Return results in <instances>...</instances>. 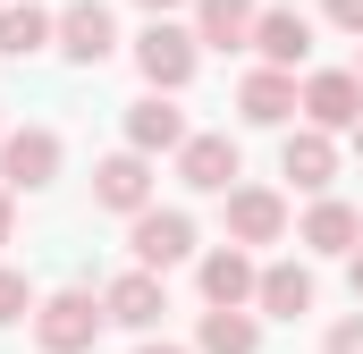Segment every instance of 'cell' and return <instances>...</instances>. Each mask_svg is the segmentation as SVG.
I'll return each instance as SVG.
<instances>
[{"instance_id":"cell-1","label":"cell","mask_w":363,"mask_h":354,"mask_svg":"<svg viewBox=\"0 0 363 354\" xmlns=\"http://www.w3.org/2000/svg\"><path fill=\"white\" fill-rule=\"evenodd\" d=\"M101 329H110V312H101L93 287H51V295L34 304V346L43 354H93Z\"/></svg>"},{"instance_id":"cell-2","label":"cell","mask_w":363,"mask_h":354,"mask_svg":"<svg viewBox=\"0 0 363 354\" xmlns=\"http://www.w3.org/2000/svg\"><path fill=\"white\" fill-rule=\"evenodd\" d=\"M127 51H135V68H144V85H152V93H186V85H194V68H203V42H194V25H178V17H152Z\"/></svg>"},{"instance_id":"cell-3","label":"cell","mask_w":363,"mask_h":354,"mask_svg":"<svg viewBox=\"0 0 363 354\" xmlns=\"http://www.w3.org/2000/svg\"><path fill=\"white\" fill-rule=\"evenodd\" d=\"M68 161V144H60V127H9L0 135V185L9 194H43L51 177Z\"/></svg>"},{"instance_id":"cell-4","label":"cell","mask_w":363,"mask_h":354,"mask_svg":"<svg viewBox=\"0 0 363 354\" xmlns=\"http://www.w3.org/2000/svg\"><path fill=\"white\" fill-rule=\"evenodd\" d=\"M220 219H228V245H287V194L279 185H228L220 194Z\"/></svg>"},{"instance_id":"cell-5","label":"cell","mask_w":363,"mask_h":354,"mask_svg":"<svg viewBox=\"0 0 363 354\" xmlns=\"http://www.w3.org/2000/svg\"><path fill=\"white\" fill-rule=\"evenodd\" d=\"M127 253H135L144 270L194 262V211H161V202H144V211L127 219Z\"/></svg>"},{"instance_id":"cell-6","label":"cell","mask_w":363,"mask_h":354,"mask_svg":"<svg viewBox=\"0 0 363 354\" xmlns=\"http://www.w3.org/2000/svg\"><path fill=\"white\" fill-rule=\"evenodd\" d=\"M279 177H287L296 194H330V185H338V135L313 127V118L287 127V135H279Z\"/></svg>"},{"instance_id":"cell-7","label":"cell","mask_w":363,"mask_h":354,"mask_svg":"<svg viewBox=\"0 0 363 354\" xmlns=\"http://www.w3.org/2000/svg\"><path fill=\"white\" fill-rule=\"evenodd\" d=\"M152 185H161V177H152V152H135V144H127V152L93 161V211H118V219H135V211L152 202Z\"/></svg>"},{"instance_id":"cell-8","label":"cell","mask_w":363,"mask_h":354,"mask_svg":"<svg viewBox=\"0 0 363 354\" xmlns=\"http://www.w3.org/2000/svg\"><path fill=\"white\" fill-rule=\"evenodd\" d=\"M68 68H101L110 51H118V17H110V0H68L60 8V42H51Z\"/></svg>"},{"instance_id":"cell-9","label":"cell","mask_w":363,"mask_h":354,"mask_svg":"<svg viewBox=\"0 0 363 354\" xmlns=\"http://www.w3.org/2000/svg\"><path fill=\"white\" fill-rule=\"evenodd\" d=\"M296 110H304L313 127L347 135V127L363 118V76H355V68H313V76L296 85Z\"/></svg>"},{"instance_id":"cell-10","label":"cell","mask_w":363,"mask_h":354,"mask_svg":"<svg viewBox=\"0 0 363 354\" xmlns=\"http://www.w3.org/2000/svg\"><path fill=\"white\" fill-rule=\"evenodd\" d=\"M101 312L118 321V329H135V338H152L161 329V312H169V287H161V270H118L110 287H101Z\"/></svg>"},{"instance_id":"cell-11","label":"cell","mask_w":363,"mask_h":354,"mask_svg":"<svg viewBox=\"0 0 363 354\" xmlns=\"http://www.w3.org/2000/svg\"><path fill=\"white\" fill-rule=\"evenodd\" d=\"M237 177H245L237 135H186V144H178V185H186V194H228Z\"/></svg>"},{"instance_id":"cell-12","label":"cell","mask_w":363,"mask_h":354,"mask_svg":"<svg viewBox=\"0 0 363 354\" xmlns=\"http://www.w3.org/2000/svg\"><path fill=\"white\" fill-rule=\"evenodd\" d=\"M296 245H304V253L347 262V253L363 245V211H355V202H338V194H313V211L296 219Z\"/></svg>"},{"instance_id":"cell-13","label":"cell","mask_w":363,"mask_h":354,"mask_svg":"<svg viewBox=\"0 0 363 354\" xmlns=\"http://www.w3.org/2000/svg\"><path fill=\"white\" fill-rule=\"evenodd\" d=\"M186 135H194V127H186V110H178V93H135V101H127V144H135V152H152V161H161V152H178Z\"/></svg>"},{"instance_id":"cell-14","label":"cell","mask_w":363,"mask_h":354,"mask_svg":"<svg viewBox=\"0 0 363 354\" xmlns=\"http://www.w3.org/2000/svg\"><path fill=\"white\" fill-rule=\"evenodd\" d=\"M254 278H262L254 245H211V253L194 262V287H203V304H254Z\"/></svg>"},{"instance_id":"cell-15","label":"cell","mask_w":363,"mask_h":354,"mask_svg":"<svg viewBox=\"0 0 363 354\" xmlns=\"http://www.w3.org/2000/svg\"><path fill=\"white\" fill-rule=\"evenodd\" d=\"M313 304H321V287H313L304 262H262V278H254V312L262 321H304Z\"/></svg>"},{"instance_id":"cell-16","label":"cell","mask_w":363,"mask_h":354,"mask_svg":"<svg viewBox=\"0 0 363 354\" xmlns=\"http://www.w3.org/2000/svg\"><path fill=\"white\" fill-rule=\"evenodd\" d=\"M194 354H262V312L254 304H203Z\"/></svg>"},{"instance_id":"cell-17","label":"cell","mask_w":363,"mask_h":354,"mask_svg":"<svg viewBox=\"0 0 363 354\" xmlns=\"http://www.w3.org/2000/svg\"><path fill=\"white\" fill-rule=\"evenodd\" d=\"M237 118H245V127H287V118H296V68H254V76H237Z\"/></svg>"},{"instance_id":"cell-18","label":"cell","mask_w":363,"mask_h":354,"mask_svg":"<svg viewBox=\"0 0 363 354\" xmlns=\"http://www.w3.org/2000/svg\"><path fill=\"white\" fill-rule=\"evenodd\" d=\"M254 51H262V68H304L313 59V17L304 8H262L254 17Z\"/></svg>"},{"instance_id":"cell-19","label":"cell","mask_w":363,"mask_h":354,"mask_svg":"<svg viewBox=\"0 0 363 354\" xmlns=\"http://www.w3.org/2000/svg\"><path fill=\"white\" fill-rule=\"evenodd\" d=\"M60 42V8L43 0H0V59H34Z\"/></svg>"},{"instance_id":"cell-20","label":"cell","mask_w":363,"mask_h":354,"mask_svg":"<svg viewBox=\"0 0 363 354\" xmlns=\"http://www.w3.org/2000/svg\"><path fill=\"white\" fill-rule=\"evenodd\" d=\"M254 17H262L254 0H194L186 25H194L203 51H254Z\"/></svg>"},{"instance_id":"cell-21","label":"cell","mask_w":363,"mask_h":354,"mask_svg":"<svg viewBox=\"0 0 363 354\" xmlns=\"http://www.w3.org/2000/svg\"><path fill=\"white\" fill-rule=\"evenodd\" d=\"M34 304H43V295L26 287V270H9V262H0V329H17V321H34Z\"/></svg>"},{"instance_id":"cell-22","label":"cell","mask_w":363,"mask_h":354,"mask_svg":"<svg viewBox=\"0 0 363 354\" xmlns=\"http://www.w3.org/2000/svg\"><path fill=\"white\" fill-rule=\"evenodd\" d=\"M321 354H363V304L338 321V329H330V338H321Z\"/></svg>"},{"instance_id":"cell-23","label":"cell","mask_w":363,"mask_h":354,"mask_svg":"<svg viewBox=\"0 0 363 354\" xmlns=\"http://www.w3.org/2000/svg\"><path fill=\"white\" fill-rule=\"evenodd\" d=\"M321 17H330L338 34H355V42H363V0H321Z\"/></svg>"},{"instance_id":"cell-24","label":"cell","mask_w":363,"mask_h":354,"mask_svg":"<svg viewBox=\"0 0 363 354\" xmlns=\"http://www.w3.org/2000/svg\"><path fill=\"white\" fill-rule=\"evenodd\" d=\"M0 245H17V194L0 185Z\"/></svg>"},{"instance_id":"cell-25","label":"cell","mask_w":363,"mask_h":354,"mask_svg":"<svg viewBox=\"0 0 363 354\" xmlns=\"http://www.w3.org/2000/svg\"><path fill=\"white\" fill-rule=\"evenodd\" d=\"M347 287H355V304H363V245L347 253Z\"/></svg>"},{"instance_id":"cell-26","label":"cell","mask_w":363,"mask_h":354,"mask_svg":"<svg viewBox=\"0 0 363 354\" xmlns=\"http://www.w3.org/2000/svg\"><path fill=\"white\" fill-rule=\"evenodd\" d=\"M135 354H194V346H169V338H144Z\"/></svg>"},{"instance_id":"cell-27","label":"cell","mask_w":363,"mask_h":354,"mask_svg":"<svg viewBox=\"0 0 363 354\" xmlns=\"http://www.w3.org/2000/svg\"><path fill=\"white\" fill-rule=\"evenodd\" d=\"M135 8H144V17H169V8H186V0H135Z\"/></svg>"},{"instance_id":"cell-28","label":"cell","mask_w":363,"mask_h":354,"mask_svg":"<svg viewBox=\"0 0 363 354\" xmlns=\"http://www.w3.org/2000/svg\"><path fill=\"white\" fill-rule=\"evenodd\" d=\"M347 135H355V161H363V118H355V127H347Z\"/></svg>"},{"instance_id":"cell-29","label":"cell","mask_w":363,"mask_h":354,"mask_svg":"<svg viewBox=\"0 0 363 354\" xmlns=\"http://www.w3.org/2000/svg\"><path fill=\"white\" fill-rule=\"evenodd\" d=\"M0 135H9V101H0Z\"/></svg>"},{"instance_id":"cell-30","label":"cell","mask_w":363,"mask_h":354,"mask_svg":"<svg viewBox=\"0 0 363 354\" xmlns=\"http://www.w3.org/2000/svg\"><path fill=\"white\" fill-rule=\"evenodd\" d=\"M355 76H363V42H355Z\"/></svg>"}]
</instances>
